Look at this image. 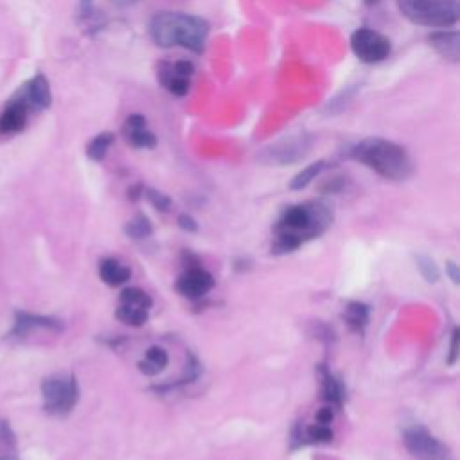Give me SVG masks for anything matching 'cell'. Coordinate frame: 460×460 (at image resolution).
Listing matches in <instances>:
<instances>
[{
	"label": "cell",
	"mask_w": 460,
	"mask_h": 460,
	"mask_svg": "<svg viewBox=\"0 0 460 460\" xmlns=\"http://www.w3.org/2000/svg\"><path fill=\"white\" fill-rule=\"evenodd\" d=\"M153 44L162 49L180 47L204 54L211 26L205 19L180 11H159L148 24Z\"/></svg>",
	"instance_id": "obj_1"
},
{
	"label": "cell",
	"mask_w": 460,
	"mask_h": 460,
	"mask_svg": "<svg viewBox=\"0 0 460 460\" xmlns=\"http://www.w3.org/2000/svg\"><path fill=\"white\" fill-rule=\"evenodd\" d=\"M331 211L327 205L320 201L291 205L286 209L275 225L277 241L271 246L277 254L291 252L299 249L306 239L320 236L331 225Z\"/></svg>",
	"instance_id": "obj_2"
},
{
	"label": "cell",
	"mask_w": 460,
	"mask_h": 460,
	"mask_svg": "<svg viewBox=\"0 0 460 460\" xmlns=\"http://www.w3.org/2000/svg\"><path fill=\"white\" fill-rule=\"evenodd\" d=\"M349 156L378 173L381 179L392 182H403L414 173V162L409 151L389 139H364L349 149Z\"/></svg>",
	"instance_id": "obj_3"
},
{
	"label": "cell",
	"mask_w": 460,
	"mask_h": 460,
	"mask_svg": "<svg viewBox=\"0 0 460 460\" xmlns=\"http://www.w3.org/2000/svg\"><path fill=\"white\" fill-rule=\"evenodd\" d=\"M401 15L428 29H449L459 22V0H396Z\"/></svg>",
	"instance_id": "obj_4"
},
{
	"label": "cell",
	"mask_w": 460,
	"mask_h": 460,
	"mask_svg": "<svg viewBox=\"0 0 460 460\" xmlns=\"http://www.w3.org/2000/svg\"><path fill=\"white\" fill-rule=\"evenodd\" d=\"M45 412L64 417L71 412L79 399L78 381L72 374H56L41 383Z\"/></svg>",
	"instance_id": "obj_5"
},
{
	"label": "cell",
	"mask_w": 460,
	"mask_h": 460,
	"mask_svg": "<svg viewBox=\"0 0 460 460\" xmlns=\"http://www.w3.org/2000/svg\"><path fill=\"white\" fill-rule=\"evenodd\" d=\"M351 51L361 64L376 65L389 58L392 44L385 34L378 33L371 27H358L351 34Z\"/></svg>",
	"instance_id": "obj_6"
},
{
	"label": "cell",
	"mask_w": 460,
	"mask_h": 460,
	"mask_svg": "<svg viewBox=\"0 0 460 460\" xmlns=\"http://www.w3.org/2000/svg\"><path fill=\"white\" fill-rule=\"evenodd\" d=\"M309 149H311V137L308 134L290 135V137H284L282 141L274 142L266 149H263L261 160L275 164V166H286V164H294L304 159Z\"/></svg>",
	"instance_id": "obj_7"
},
{
	"label": "cell",
	"mask_w": 460,
	"mask_h": 460,
	"mask_svg": "<svg viewBox=\"0 0 460 460\" xmlns=\"http://www.w3.org/2000/svg\"><path fill=\"white\" fill-rule=\"evenodd\" d=\"M403 441L406 449L419 460H455L449 449L423 426L406 428Z\"/></svg>",
	"instance_id": "obj_8"
},
{
	"label": "cell",
	"mask_w": 460,
	"mask_h": 460,
	"mask_svg": "<svg viewBox=\"0 0 460 460\" xmlns=\"http://www.w3.org/2000/svg\"><path fill=\"white\" fill-rule=\"evenodd\" d=\"M194 64L189 60L162 61L156 67V79L160 85L175 97H186L191 90V79L194 76Z\"/></svg>",
	"instance_id": "obj_9"
},
{
	"label": "cell",
	"mask_w": 460,
	"mask_h": 460,
	"mask_svg": "<svg viewBox=\"0 0 460 460\" xmlns=\"http://www.w3.org/2000/svg\"><path fill=\"white\" fill-rule=\"evenodd\" d=\"M212 286H214L212 275L198 266L187 268L176 281V290L187 299H201L212 290Z\"/></svg>",
	"instance_id": "obj_10"
},
{
	"label": "cell",
	"mask_w": 460,
	"mask_h": 460,
	"mask_svg": "<svg viewBox=\"0 0 460 460\" xmlns=\"http://www.w3.org/2000/svg\"><path fill=\"white\" fill-rule=\"evenodd\" d=\"M123 137L131 148L153 149L156 146V137L148 128V119L142 114L128 115L123 123Z\"/></svg>",
	"instance_id": "obj_11"
},
{
	"label": "cell",
	"mask_w": 460,
	"mask_h": 460,
	"mask_svg": "<svg viewBox=\"0 0 460 460\" xmlns=\"http://www.w3.org/2000/svg\"><path fill=\"white\" fill-rule=\"evenodd\" d=\"M430 47H434L437 51V54H441L444 60L451 61V64H459L460 56V34L459 31H446L439 29L428 36Z\"/></svg>",
	"instance_id": "obj_12"
},
{
	"label": "cell",
	"mask_w": 460,
	"mask_h": 460,
	"mask_svg": "<svg viewBox=\"0 0 460 460\" xmlns=\"http://www.w3.org/2000/svg\"><path fill=\"white\" fill-rule=\"evenodd\" d=\"M27 111H29V106L22 99L13 101L0 115V134L13 135L22 131L27 123Z\"/></svg>",
	"instance_id": "obj_13"
},
{
	"label": "cell",
	"mask_w": 460,
	"mask_h": 460,
	"mask_svg": "<svg viewBox=\"0 0 460 460\" xmlns=\"http://www.w3.org/2000/svg\"><path fill=\"white\" fill-rule=\"evenodd\" d=\"M22 101L27 104V106H33L36 108V110H45V108L51 106L52 96H51V89H49V81L45 79V76L38 74L27 83L26 89H24Z\"/></svg>",
	"instance_id": "obj_14"
},
{
	"label": "cell",
	"mask_w": 460,
	"mask_h": 460,
	"mask_svg": "<svg viewBox=\"0 0 460 460\" xmlns=\"http://www.w3.org/2000/svg\"><path fill=\"white\" fill-rule=\"evenodd\" d=\"M36 327H45V329H56L60 331L61 322L51 316H40V315H31V313L19 311L16 313V324H15V334L19 338H24L26 334H29L31 331Z\"/></svg>",
	"instance_id": "obj_15"
},
{
	"label": "cell",
	"mask_w": 460,
	"mask_h": 460,
	"mask_svg": "<svg viewBox=\"0 0 460 460\" xmlns=\"http://www.w3.org/2000/svg\"><path fill=\"white\" fill-rule=\"evenodd\" d=\"M99 277L108 286H121L130 281L131 270L117 259L106 257L99 263Z\"/></svg>",
	"instance_id": "obj_16"
},
{
	"label": "cell",
	"mask_w": 460,
	"mask_h": 460,
	"mask_svg": "<svg viewBox=\"0 0 460 460\" xmlns=\"http://www.w3.org/2000/svg\"><path fill=\"white\" fill-rule=\"evenodd\" d=\"M167 364H169V356H167L166 351H164L162 347L153 345V347H149V349L146 351V358L139 361L137 367L142 374L156 376L167 367Z\"/></svg>",
	"instance_id": "obj_17"
},
{
	"label": "cell",
	"mask_w": 460,
	"mask_h": 460,
	"mask_svg": "<svg viewBox=\"0 0 460 460\" xmlns=\"http://www.w3.org/2000/svg\"><path fill=\"white\" fill-rule=\"evenodd\" d=\"M319 372H320V378H322V397H324V401L331 403L333 406H341V403H344V397H345V392H344V386H341V383L338 381V379L334 378V376L331 374V372L327 371V369L324 367V365H320Z\"/></svg>",
	"instance_id": "obj_18"
},
{
	"label": "cell",
	"mask_w": 460,
	"mask_h": 460,
	"mask_svg": "<svg viewBox=\"0 0 460 460\" xmlns=\"http://www.w3.org/2000/svg\"><path fill=\"white\" fill-rule=\"evenodd\" d=\"M345 322L356 333H364V329L369 324V308L361 302H349L344 313Z\"/></svg>",
	"instance_id": "obj_19"
},
{
	"label": "cell",
	"mask_w": 460,
	"mask_h": 460,
	"mask_svg": "<svg viewBox=\"0 0 460 460\" xmlns=\"http://www.w3.org/2000/svg\"><path fill=\"white\" fill-rule=\"evenodd\" d=\"M114 141L115 137L110 131H103V134L96 135V137L89 142V146H86V155H89V159L96 160V162L104 160V156H106L108 149L111 148Z\"/></svg>",
	"instance_id": "obj_20"
},
{
	"label": "cell",
	"mask_w": 460,
	"mask_h": 460,
	"mask_svg": "<svg viewBox=\"0 0 460 460\" xmlns=\"http://www.w3.org/2000/svg\"><path fill=\"white\" fill-rule=\"evenodd\" d=\"M326 166H327L326 160H319V162L311 164V166H308L306 169H302L301 173H299V175H295V179L291 180L290 187L294 191L304 189V187H308L309 184H311L313 180H315L316 176H319L320 173H322V171L326 169Z\"/></svg>",
	"instance_id": "obj_21"
},
{
	"label": "cell",
	"mask_w": 460,
	"mask_h": 460,
	"mask_svg": "<svg viewBox=\"0 0 460 460\" xmlns=\"http://www.w3.org/2000/svg\"><path fill=\"white\" fill-rule=\"evenodd\" d=\"M117 319L123 324H126V326L141 327L148 320V309L137 308V306L119 304V308H117Z\"/></svg>",
	"instance_id": "obj_22"
},
{
	"label": "cell",
	"mask_w": 460,
	"mask_h": 460,
	"mask_svg": "<svg viewBox=\"0 0 460 460\" xmlns=\"http://www.w3.org/2000/svg\"><path fill=\"white\" fill-rule=\"evenodd\" d=\"M121 304H128V306H137V308L142 309H151L153 301L146 291H142L141 288H126V290L121 291L119 297Z\"/></svg>",
	"instance_id": "obj_23"
},
{
	"label": "cell",
	"mask_w": 460,
	"mask_h": 460,
	"mask_svg": "<svg viewBox=\"0 0 460 460\" xmlns=\"http://www.w3.org/2000/svg\"><path fill=\"white\" fill-rule=\"evenodd\" d=\"M124 232H126V234L134 239H144V238H148V236H151L153 226L144 214H137L134 219H131V221L126 223V226H124Z\"/></svg>",
	"instance_id": "obj_24"
},
{
	"label": "cell",
	"mask_w": 460,
	"mask_h": 460,
	"mask_svg": "<svg viewBox=\"0 0 460 460\" xmlns=\"http://www.w3.org/2000/svg\"><path fill=\"white\" fill-rule=\"evenodd\" d=\"M416 261H417V268H419V271L423 274V277L426 279L428 282H437L439 281L441 274H439L437 264H435V261L431 259V257L417 256Z\"/></svg>",
	"instance_id": "obj_25"
},
{
	"label": "cell",
	"mask_w": 460,
	"mask_h": 460,
	"mask_svg": "<svg viewBox=\"0 0 460 460\" xmlns=\"http://www.w3.org/2000/svg\"><path fill=\"white\" fill-rule=\"evenodd\" d=\"M142 194L148 198V201L156 209V211L167 212L171 209V200L166 196V194L160 193V191L151 189V187H146V189L142 191Z\"/></svg>",
	"instance_id": "obj_26"
},
{
	"label": "cell",
	"mask_w": 460,
	"mask_h": 460,
	"mask_svg": "<svg viewBox=\"0 0 460 460\" xmlns=\"http://www.w3.org/2000/svg\"><path fill=\"white\" fill-rule=\"evenodd\" d=\"M308 439L311 442H319V444H327L333 441V431L327 424H313L308 428Z\"/></svg>",
	"instance_id": "obj_27"
},
{
	"label": "cell",
	"mask_w": 460,
	"mask_h": 460,
	"mask_svg": "<svg viewBox=\"0 0 460 460\" xmlns=\"http://www.w3.org/2000/svg\"><path fill=\"white\" fill-rule=\"evenodd\" d=\"M456 358H459V329L455 327V329H453V334H451V345H449L448 364L455 365Z\"/></svg>",
	"instance_id": "obj_28"
},
{
	"label": "cell",
	"mask_w": 460,
	"mask_h": 460,
	"mask_svg": "<svg viewBox=\"0 0 460 460\" xmlns=\"http://www.w3.org/2000/svg\"><path fill=\"white\" fill-rule=\"evenodd\" d=\"M79 19H94V0H79Z\"/></svg>",
	"instance_id": "obj_29"
},
{
	"label": "cell",
	"mask_w": 460,
	"mask_h": 460,
	"mask_svg": "<svg viewBox=\"0 0 460 460\" xmlns=\"http://www.w3.org/2000/svg\"><path fill=\"white\" fill-rule=\"evenodd\" d=\"M179 225H180V229L187 230V232H196L198 230V223L194 221L189 214L179 216Z\"/></svg>",
	"instance_id": "obj_30"
},
{
	"label": "cell",
	"mask_w": 460,
	"mask_h": 460,
	"mask_svg": "<svg viewBox=\"0 0 460 460\" xmlns=\"http://www.w3.org/2000/svg\"><path fill=\"white\" fill-rule=\"evenodd\" d=\"M334 417V412L331 406H326V409L319 410V414H316V421H319V424H329L331 421H333Z\"/></svg>",
	"instance_id": "obj_31"
},
{
	"label": "cell",
	"mask_w": 460,
	"mask_h": 460,
	"mask_svg": "<svg viewBox=\"0 0 460 460\" xmlns=\"http://www.w3.org/2000/svg\"><path fill=\"white\" fill-rule=\"evenodd\" d=\"M446 270H448V274H449V277H451V281L455 282V284H459V281H460L459 266H456L455 263H448V266H446Z\"/></svg>",
	"instance_id": "obj_32"
},
{
	"label": "cell",
	"mask_w": 460,
	"mask_h": 460,
	"mask_svg": "<svg viewBox=\"0 0 460 460\" xmlns=\"http://www.w3.org/2000/svg\"><path fill=\"white\" fill-rule=\"evenodd\" d=\"M115 6H119V8H130V6L137 4L139 0H111Z\"/></svg>",
	"instance_id": "obj_33"
},
{
	"label": "cell",
	"mask_w": 460,
	"mask_h": 460,
	"mask_svg": "<svg viewBox=\"0 0 460 460\" xmlns=\"http://www.w3.org/2000/svg\"><path fill=\"white\" fill-rule=\"evenodd\" d=\"M364 2L367 6H374V4H378V2H381V0H364Z\"/></svg>",
	"instance_id": "obj_34"
},
{
	"label": "cell",
	"mask_w": 460,
	"mask_h": 460,
	"mask_svg": "<svg viewBox=\"0 0 460 460\" xmlns=\"http://www.w3.org/2000/svg\"><path fill=\"white\" fill-rule=\"evenodd\" d=\"M6 460H11V459H6Z\"/></svg>",
	"instance_id": "obj_35"
}]
</instances>
